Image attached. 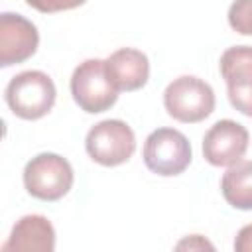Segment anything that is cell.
<instances>
[{"label":"cell","instance_id":"cell-12","mask_svg":"<svg viewBox=\"0 0 252 252\" xmlns=\"http://www.w3.org/2000/svg\"><path fill=\"white\" fill-rule=\"evenodd\" d=\"M224 201L240 211H252V159L232 163L220 179Z\"/></svg>","mask_w":252,"mask_h":252},{"label":"cell","instance_id":"cell-3","mask_svg":"<svg viewBox=\"0 0 252 252\" xmlns=\"http://www.w3.org/2000/svg\"><path fill=\"white\" fill-rule=\"evenodd\" d=\"M75 173L71 163L51 152L37 154L24 167V187L39 201H59L73 187Z\"/></svg>","mask_w":252,"mask_h":252},{"label":"cell","instance_id":"cell-9","mask_svg":"<svg viewBox=\"0 0 252 252\" xmlns=\"http://www.w3.org/2000/svg\"><path fill=\"white\" fill-rule=\"evenodd\" d=\"M39 45L37 28L22 14H0V67L28 61Z\"/></svg>","mask_w":252,"mask_h":252},{"label":"cell","instance_id":"cell-8","mask_svg":"<svg viewBox=\"0 0 252 252\" xmlns=\"http://www.w3.org/2000/svg\"><path fill=\"white\" fill-rule=\"evenodd\" d=\"M250 134L248 130L234 120L215 122L203 138V158L215 167H230L240 161L248 150Z\"/></svg>","mask_w":252,"mask_h":252},{"label":"cell","instance_id":"cell-2","mask_svg":"<svg viewBox=\"0 0 252 252\" xmlns=\"http://www.w3.org/2000/svg\"><path fill=\"white\" fill-rule=\"evenodd\" d=\"M163 106L173 120L197 124L215 110V91L195 75H181L165 87Z\"/></svg>","mask_w":252,"mask_h":252},{"label":"cell","instance_id":"cell-13","mask_svg":"<svg viewBox=\"0 0 252 252\" xmlns=\"http://www.w3.org/2000/svg\"><path fill=\"white\" fill-rule=\"evenodd\" d=\"M228 26L240 35H252V0H234L228 8Z\"/></svg>","mask_w":252,"mask_h":252},{"label":"cell","instance_id":"cell-15","mask_svg":"<svg viewBox=\"0 0 252 252\" xmlns=\"http://www.w3.org/2000/svg\"><path fill=\"white\" fill-rule=\"evenodd\" d=\"M234 250L236 252H252V222L244 224L236 238H234Z\"/></svg>","mask_w":252,"mask_h":252},{"label":"cell","instance_id":"cell-16","mask_svg":"<svg viewBox=\"0 0 252 252\" xmlns=\"http://www.w3.org/2000/svg\"><path fill=\"white\" fill-rule=\"evenodd\" d=\"M175 248H179V250H181V248H189V250H191V248H211V250H213V244H211V242H207L201 234H191L189 238H185V240L177 242V246H175Z\"/></svg>","mask_w":252,"mask_h":252},{"label":"cell","instance_id":"cell-4","mask_svg":"<svg viewBox=\"0 0 252 252\" xmlns=\"http://www.w3.org/2000/svg\"><path fill=\"white\" fill-rule=\"evenodd\" d=\"M71 94L75 104L89 114H100L118 100V91L110 83L102 59H85L75 67Z\"/></svg>","mask_w":252,"mask_h":252},{"label":"cell","instance_id":"cell-6","mask_svg":"<svg viewBox=\"0 0 252 252\" xmlns=\"http://www.w3.org/2000/svg\"><path fill=\"white\" fill-rule=\"evenodd\" d=\"M85 150L93 161L104 167L122 165L136 152V136L122 120H102L87 132Z\"/></svg>","mask_w":252,"mask_h":252},{"label":"cell","instance_id":"cell-5","mask_svg":"<svg viewBox=\"0 0 252 252\" xmlns=\"http://www.w3.org/2000/svg\"><path fill=\"white\" fill-rule=\"evenodd\" d=\"M142 158L152 173L173 177L189 167L193 154L185 134L175 128H158L146 138Z\"/></svg>","mask_w":252,"mask_h":252},{"label":"cell","instance_id":"cell-7","mask_svg":"<svg viewBox=\"0 0 252 252\" xmlns=\"http://www.w3.org/2000/svg\"><path fill=\"white\" fill-rule=\"evenodd\" d=\"M230 104L252 118V45L228 47L219 61Z\"/></svg>","mask_w":252,"mask_h":252},{"label":"cell","instance_id":"cell-10","mask_svg":"<svg viewBox=\"0 0 252 252\" xmlns=\"http://www.w3.org/2000/svg\"><path fill=\"white\" fill-rule=\"evenodd\" d=\"M106 75L116 91H138L150 79L148 55L134 47H120L104 59Z\"/></svg>","mask_w":252,"mask_h":252},{"label":"cell","instance_id":"cell-1","mask_svg":"<svg viewBox=\"0 0 252 252\" xmlns=\"http://www.w3.org/2000/svg\"><path fill=\"white\" fill-rule=\"evenodd\" d=\"M55 83L43 71H22L10 79L4 98L10 110L24 120L43 118L55 104Z\"/></svg>","mask_w":252,"mask_h":252},{"label":"cell","instance_id":"cell-11","mask_svg":"<svg viewBox=\"0 0 252 252\" xmlns=\"http://www.w3.org/2000/svg\"><path fill=\"white\" fill-rule=\"evenodd\" d=\"M2 250L14 252H53L55 250V228L43 215L22 217L2 244Z\"/></svg>","mask_w":252,"mask_h":252},{"label":"cell","instance_id":"cell-14","mask_svg":"<svg viewBox=\"0 0 252 252\" xmlns=\"http://www.w3.org/2000/svg\"><path fill=\"white\" fill-rule=\"evenodd\" d=\"M87 0H26L28 6L41 14H55V12H65L83 6Z\"/></svg>","mask_w":252,"mask_h":252}]
</instances>
